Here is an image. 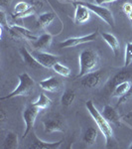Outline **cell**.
<instances>
[{
    "label": "cell",
    "instance_id": "obj_34",
    "mask_svg": "<svg viewBox=\"0 0 132 149\" xmlns=\"http://www.w3.org/2000/svg\"><path fill=\"white\" fill-rule=\"evenodd\" d=\"M127 17L129 18V20H130V21H132V11L130 12V13L128 14V15H127Z\"/></svg>",
    "mask_w": 132,
    "mask_h": 149
},
{
    "label": "cell",
    "instance_id": "obj_28",
    "mask_svg": "<svg viewBox=\"0 0 132 149\" xmlns=\"http://www.w3.org/2000/svg\"><path fill=\"white\" fill-rule=\"evenodd\" d=\"M131 98H132V86H131V88H129L128 92H127L125 95H123V97H121L118 98V102H117L116 107H119V105L122 104V103L127 102L128 100H130Z\"/></svg>",
    "mask_w": 132,
    "mask_h": 149
},
{
    "label": "cell",
    "instance_id": "obj_12",
    "mask_svg": "<svg viewBox=\"0 0 132 149\" xmlns=\"http://www.w3.org/2000/svg\"><path fill=\"white\" fill-rule=\"evenodd\" d=\"M6 29L10 32V34L15 38L28 39V40H31V41L37 40V37H36L35 35H33L30 30L26 29L25 27H23V26L14 24V25H9Z\"/></svg>",
    "mask_w": 132,
    "mask_h": 149
},
{
    "label": "cell",
    "instance_id": "obj_32",
    "mask_svg": "<svg viewBox=\"0 0 132 149\" xmlns=\"http://www.w3.org/2000/svg\"><path fill=\"white\" fill-rule=\"evenodd\" d=\"M115 1H118V0H95V2H97V4H98V5H104V4L112 3V2Z\"/></svg>",
    "mask_w": 132,
    "mask_h": 149
},
{
    "label": "cell",
    "instance_id": "obj_6",
    "mask_svg": "<svg viewBox=\"0 0 132 149\" xmlns=\"http://www.w3.org/2000/svg\"><path fill=\"white\" fill-rule=\"evenodd\" d=\"M38 3H29V2L26 1H20L18 2L17 4L14 7L13 13H12V16H13L14 19L16 20H21L23 18L29 17V16H32L33 14L35 13V10L37 8Z\"/></svg>",
    "mask_w": 132,
    "mask_h": 149
},
{
    "label": "cell",
    "instance_id": "obj_15",
    "mask_svg": "<svg viewBox=\"0 0 132 149\" xmlns=\"http://www.w3.org/2000/svg\"><path fill=\"white\" fill-rule=\"evenodd\" d=\"M19 52H20V55H21V57H22L24 64H25L26 66H28L29 68L34 69V70L44 68V67H43L42 65H41L39 62L35 59V57L32 55V53L29 52L25 47L20 48Z\"/></svg>",
    "mask_w": 132,
    "mask_h": 149
},
{
    "label": "cell",
    "instance_id": "obj_24",
    "mask_svg": "<svg viewBox=\"0 0 132 149\" xmlns=\"http://www.w3.org/2000/svg\"><path fill=\"white\" fill-rule=\"evenodd\" d=\"M76 100V93L73 90L65 91L61 97V103L64 107H69Z\"/></svg>",
    "mask_w": 132,
    "mask_h": 149
},
{
    "label": "cell",
    "instance_id": "obj_17",
    "mask_svg": "<svg viewBox=\"0 0 132 149\" xmlns=\"http://www.w3.org/2000/svg\"><path fill=\"white\" fill-rule=\"evenodd\" d=\"M53 41V36L49 33H45V34L41 35L40 37L37 38V40L32 41V46L35 48L36 50H39V51H42V50L48 49L52 44Z\"/></svg>",
    "mask_w": 132,
    "mask_h": 149
},
{
    "label": "cell",
    "instance_id": "obj_9",
    "mask_svg": "<svg viewBox=\"0 0 132 149\" xmlns=\"http://www.w3.org/2000/svg\"><path fill=\"white\" fill-rule=\"evenodd\" d=\"M102 77H104V74L101 71H92L81 77V84L86 88H95L100 85Z\"/></svg>",
    "mask_w": 132,
    "mask_h": 149
},
{
    "label": "cell",
    "instance_id": "obj_4",
    "mask_svg": "<svg viewBox=\"0 0 132 149\" xmlns=\"http://www.w3.org/2000/svg\"><path fill=\"white\" fill-rule=\"evenodd\" d=\"M73 3H76V4H81V5L85 6L86 8L88 9L90 11L93 12L94 14L99 17L101 20H104L105 23L108 24L109 26L111 27H114V18H113V15H112L111 11L109 10L108 8L106 7L102 6V5H98V4H93V3H90V2H86V1H74Z\"/></svg>",
    "mask_w": 132,
    "mask_h": 149
},
{
    "label": "cell",
    "instance_id": "obj_23",
    "mask_svg": "<svg viewBox=\"0 0 132 149\" xmlns=\"http://www.w3.org/2000/svg\"><path fill=\"white\" fill-rule=\"evenodd\" d=\"M97 129L94 128V127H88V129L85 130V134H83V142L85 143V145L88 146H92L93 144H95L97 139Z\"/></svg>",
    "mask_w": 132,
    "mask_h": 149
},
{
    "label": "cell",
    "instance_id": "obj_26",
    "mask_svg": "<svg viewBox=\"0 0 132 149\" xmlns=\"http://www.w3.org/2000/svg\"><path fill=\"white\" fill-rule=\"evenodd\" d=\"M52 69L54 70L58 74L64 77V78H69L72 74V70L69 69V67H67L66 65L60 63V62H57V63L52 67Z\"/></svg>",
    "mask_w": 132,
    "mask_h": 149
},
{
    "label": "cell",
    "instance_id": "obj_18",
    "mask_svg": "<svg viewBox=\"0 0 132 149\" xmlns=\"http://www.w3.org/2000/svg\"><path fill=\"white\" fill-rule=\"evenodd\" d=\"M100 35H101V37L104 38L105 42L107 43V45L110 47V49L112 50L115 57L118 56L119 52H120V43H119L118 39L113 34H110V33L106 32H100Z\"/></svg>",
    "mask_w": 132,
    "mask_h": 149
},
{
    "label": "cell",
    "instance_id": "obj_13",
    "mask_svg": "<svg viewBox=\"0 0 132 149\" xmlns=\"http://www.w3.org/2000/svg\"><path fill=\"white\" fill-rule=\"evenodd\" d=\"M39 86L42 90L48 93H57L61 90L62 81L57 77H49L47 79H44L39 83Z\"/></svg>",
    "mask_w": 132,
    "mask_h": 149
},
{
    "label": "cell",
    "instance_id": "obj_3",
    "mask_svg": "<svg viewBox=\"0 0 132 149\" xmlns=\"http://www.w3.org/2000/svg\"><path fill=\"white\" fill-rule=\"evenodd\" d=\"M19 84L16 86L14 91L9 93V95H5V97H1L0 100H11L16 97H28L31 93H32L33 88L35 86V81L31 78L27 73L20 74L18 76Z\"/></svg>",
    "mask_w": 132,
    "mask_h": 149
},
{
    "label": "cell",
    "instance_id": "obj_11",
    "mask_svg": "<svg viewBox=\"0 0 132 149\" xmlns=\"http://www.w3.org/2000/svg\"><path fill=\"white\" fill-rule=\"evenodd\" d=\"M31 144L29 148L31 149H57L63 144L64 140L56 141V142H46L37 137L35 132H32L31 134Z\"/></svg>",
    "mask_w": 132,
    "mask_h": 149
},
{
    "label": "cell",
    "instance_id": "obj_31",
    "mask_svg": "<svg viewBox=\"0 0 132 149\" xmlns=\"http://www.w3.org/2000/svg\"><path fill=\"white\" fill-rule=\"evenodd\" d=\"M122 9H123L124 13H125L126 15H128V14L132 11V4H130V3H124L123 6H122Z\"/></svg>",
    "mask_w": 132,
    "mask_h": 149
},
{
    "label": "cell",
    "instance_id": "obj_8",
    "mask_svg": "<svg viewBox=\"0 0 132 149\" xmlns=\"http://www.w3.org/2000/svg\"><path fill=\"white\" fill-rule=\"evenodd\" d=\"M43 125H44V130L46 133L66 131V124L63 120V117L60 115L46 118L43 121Z\"/></svg>",
    "mask_w": 132,
    "mask_h": 149
},
{
    "label": "cell",
    "instance_id": "obj_10",
    "mask_svg": "<svg viewBox=\"0 0 132 149\" xmlns=\"http://www.w3.org/2000/svg\"><path fill=\"white\" fill-rule=\"evenodd\" d=\"M32 55L35 57V59L46 69L52 68V67L54 66V65L56 64L60 59L59 56L50 54V53H47V52L39 51V50L33 51Z\"/></svg>",
    "mask_w": 132,
    "mask_h": 149
},
{
    "label": "cell",
    "instance_id": "obj_1",
    "mask_svg": "<svg viewBox=\"0 0 132 149\" xmlns=\"http://www.w3.org/2000/svg\"><path fill=\"white\" fill-rule=\"evenodd\" d=\"M85 109L88 111V113L90 114V116L92 117L93 120H94L97 128L99 129V131L104 136L105 142H106L105 143L106 148L114 147L116 145V140H115L113 129L110 125V122L102 115L101 112L98 111V109L95 107L94 103H93L92 100H88L85 102Z\"/></svg>",
    "mask_w": 132,
    "mask_h": 149
},
{
    "label": "cell",
    "instance_id": "obj_5",
    "mask_svg": "<svg viewBox=\"0 0 132 149\" xmlns=\"http://www.w3.org/2000/svg\"><path fill=\"white\" fill-rule=\"evenodd\" d=\"M40 110L41 109L39 107H35L33 103H31V104H29L25 107V109L23 111V119L24 122H25V130H24L23 133V138H25L32 130Z\"/></svg>",
    "mask_w": 132,
    "mask_h": 149
},
{
    "label": "cell",
    "instance_id": "obj_29",
    "mask_svg": "<svg viewBox=\"0 0 132 149\" xmlns=\"http://www.w3.org/2000/svg\"><path fill=\"white\" fill-rule=\"evenodd\" d=\"M0 22H1V27L2 28H7L8 27V21H7V18H6V14L5 12L3 11V9H2L1 11H0Z\"/></svg>",
    "mask_w": 132,
    "mask_h": 149
},
{
    "label": "cell",
    "instance_id": "obj_22",
    "mask_svg": "<svg viewBox=\"0 0 132 149\" xmlns=\"http://www.w3.org/2000/svg\"><path fill=\"white\" fill-rule=\"evenodd\" d=\"M132 86V81L127 80V81H124L122 83L118 84L117 86H114V88L112 90V95L115 97H123L125 93L128 92L129 88H131Z\"/></svg>",
    "mask_w": 132,
    "mask_h": 149
},
{
    "label": "cell",
    "instance_id": "obj_21",
    "mask_svg": "<svg viewBox=\"0 0 132 149\" xmlns=\"http://www.w3.org/2000/svg\"><path fill=\"white\" fill-rule=\"evenodd\" d=\"M130 77H131V72L128 71V70H122V71L118 72V73H117L113 78H112V80L110 81V83L108 85L109 88L113 90L115 86H117L118 84H120L124 81L129 80Z\"/></svg>",
    "mask_w": 132,
    "mask_h": 149
},
{
    "label": "cell",
    "instance_id": "obj_35",
    "mask_svg": "<svg viewBox=\"0 0 132 149\" xmlns=\"http://www.w3.org/2000/svg\"><path fill=\"white\" fill-rule=\"evenodd\" d=\"M129 149H132V143L130 144V145H129V147H128Z\"/></svg>",
    "mask_w": 132,
    "mask_h": 149
},
{
    "label": "cell",
    "instance_id": "obj_14",
    "mask_svg": "<svg viewBox=\"0 0 132 149\" xmlns=\"http://www.w3.org/2000/svg\"><path fill=\"white\" fill-rule=\"evenodd\" d=\"M102 115L108 120L110 123H113L116 126H120L122 123V117L118 113L116 109L113 107L109 104L104 105V109H102Z\"/></svg>",
    "mask_w": 132,
    "mask_h": 149
},
{
    "label": "cell",
    "instance_id": "obj_19",
    "mask_svg": "<svg viewBox=\"0 0 132 149\" xmlns=\"http://www.w3.org/2000/svg\"><path fill=\"white\" fill-rule=\"evenodd\" d=\"M19 146V138L17 133L14 131H8L3 140L2 148L3 149H17Z\"/></svg>",
    "mask_w": 132,
    "mask_h": 149
},
{
    "label": "cell",
    "instance_id": "obj_25",
    "mask_svg": "<svg viewBox=\"0 0 132 149\" xmlns=\"http://www.w3.org/2000/svg\"><path fill=\"white\" fill-rule=\"evenodd\" d=\"M32 103L35 105V107H39V109L42 110V109H48V107H51L52 100H50V98L48 97L44 93H41L39 97H38V100H36V102H32Z\"/></svg>",
    "mask_w": 132,
    "mask_h": 149
},
{
    "label": "cell",
    "instance_id": "obj_7",
    "mask_svg": "<svg viewBox=\"0 0 132 149\" xmlns=\"http://www.w3.org/2000/svg\"><path fill=\"white\" fill-rule=\"evenodd\" d=\"M98 29H97V31L90 33L88 35L85 36H81V37H74V38H69V39L63 41L59 44L60 48H73L76 47L79 45L85 44V43H90L93 42V41L97 40V36H98Z\"/></svg>",
    "mask_w": 132,
    "mask_h": 149
},
{
    "label": "cell",
    "instance_id": "obj_27",
    "mask_svg": "<svg viewBox=\"0 0 132 149\" xmlns=\"http://www.w3.org/2000/svg\"><path fill=\"white\" fill-rule=\"evenodd\" d=\"M132 63V42H128L125 46V56H124V67L127 68Z\"/></svg>",
    "mask_w": 132,
    "mask_h": 149
},
{
    "label": "cell",
    "instance_id": "obj_2",
    "mask_svg": "<svg viewBox=\"0 0 132 149\" xmlns=\"http://www.w3.org/2000/svg\"><path fill=\"white\" fill-rule=\"evenodd\" d=\"M79 64H80V73L76 77L81 78L90 72L95 71L99 64V56L93 50H83L79 56Z\"/></svg>",
    "mask_w": 132,
    "mask_h": 149
},
{
    "label": "cell",
    "instance_id": "obj_36",
    "mask_svg": "<svg viewBox=\"0 0 132 149\" xmlns=\"http://www.w3.org/2000/svg\"><path fill=\"white\" fill-rule=\"evenodd\" d=\"M131 24H132V21H131Z\"/></svg>",
    "mask_w": 132,
    "mask_h": 149
},
{
    "label": "cell",
    "instance_id": "obj_30",
    "mask_svg": "<svg viewBox=\"0 0 132 149\" xmlns=\"http://www.w3.org/2000/svg\"><path fill=\"white\" fill-rule=\"evenodd\" d=\"M7 119V114H6V111L4 110L3 107H1V109H0V123L3 124L4 122L6 121Z\"/></svg>",
    "mask_w": 132,
    "mask_h": 149
},
{
    "label": "cell",
    "instance_id": "obj_16",
    "mask_svg": "<svg viewBox=\"0 0 132 149\" xmlns=\"http://www.w3.org/2000/svg\"><path fill=\"white\" fill-rule=\"evenodd\" d=\"M75 5V23L76 24H83L90 19V11L86 8L85 6L81 4H76Z\"/></svg>",
    "mask_w": 132,
    "mask_h": 149
},
{
    "label": "cell",
    "instance_id": "obj_33",
    "mask_svg": "<svg viewBox=\"0 0 132 149\" xmlns=\"http://www.w3.org/2000/svg\"><path fill=\"white\" fill-rule=\"evenodd\" d=\"M11 1L12 0H0V6H1L2 8H5V7L9 6Z\"/></svg>",
    "mask_w": 132,
    "mask_h": 149
},
{
    "label": "cell",
    "instance_id": "obj_20",
    "mask_svg": "<svg viewBox=\"0 0 132 149\" xmlns=\"http://www.w3.org/2000/svg\"><path fill=\"white\" fill-rule=\"evenodd\" d=\"M55 18H56V15L52 12H46V13L41 14L37 18V26L42 29H47L54 22Z\"/></svg>",
    "mask_w": 132,
    "mask_h": 149
}]
</instances>
